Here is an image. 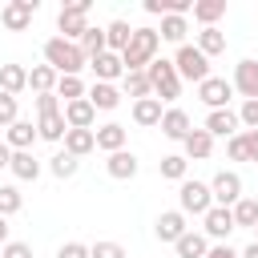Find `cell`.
<instances>
[{"instance_id": "1", "label": "cell", "mask_w": 258, "mask_h": 258, "mask_svg": "<svg viewBox=\"0 0 258 258\" xmlns=\"http://www.w3.org/2000/svg\"><path fill=\"white\" fill-rule=\"evenodd\" d=\"M44 64H48L56 77H77V73L89 64V56L81 52V44H73V40H64V36H52V40H44Z\"/></svg>"}, {"instance_id": "2", "label": "cell", "mask_w": 258, "mask_h": 258, "mask_svg": "<svg viewBox=\"0 0 258 258\" xmlns=\"http://www.w3.org/2000/svg\"><path fill=\"white\" fill-rule=\"evenodd\" d=\"M157 48H161V36H157V28H133V40H129V48L121 52V64H125V73H145V69L157 60Z\"/></svg>"}, {"instance_id": "3", "label": "cell", "mask_w": 258, "mask_h": 258, "mask_svg": "<svg viewBox=\"0 0 258 258\" xmlns=\"http://www.w3.org/2000/svg\"><path fill=\"white\" fill-rule=\"evenodd\" d=\"M145 77H149V89H153V97L165 105V101H177L181 97V77H177V69H173V60H165V56H157L149 69H145Z\"/></svg>"}, {"instance_id": "4", "label": "cell", "mask_w": 258, "mask_h": 258, "mask_svg": "<svg viewBox=\"0 0 258 258\" xmlns=\"http://www.w3.org/2000/svg\"><path fill=\"white\" fill-rule=\"evenodd\" d=\"M89 8H93V0H73V4H64V8L56 12V28H60L64 40L77 44V40L89 32Z\"/></svg>"}, {"instance_id": "5", "label": "cell", "mask_w": 258, "mask_h": 258, "mask_svg": "<svg viewBox=\"0 0 258 258\" xmlns=\"http://www.w3.org/2000/svg\"><path fill=\"white\" fill-rule=\"evenodd\" d=\"M173 69H177L181 81H194V85H202V81L210 77V60H206L194 44H181V48L173 52Z\"/></svg>"}, {"instance_id": "6", "label": "cell", "mask_w": 258, "mask_h": 258, "mask_svg": "<svg viewBox=\"0 0 258 258\" xmlns=\"http://www.w3.org/2000/svg\"><path fill=\"white\" fill-rule=\"evenodd\" d=\"M214 206V198H210V185L206 181H181V189H177V210L189 218V214H198V218H206V210Z\"/></svg>"}, {"instance_id": "7", "label": "cell", "mask_w": 258, "mask_h": 258, "mask_svg": "<svg viewBox=\"0 0 258 258\" xmlns=\"http://www.w3.org/2000/svg\"><path fill=\"white\" fill-rule=\"evenodd\" d=\"M210 198H214V206H234L238 198H242V177L234 173V169H222V173H214V181H210Z\"/></svg>"}, {"instance_id": "8", "label": "cell", "mask_w": 258, "mask_h": 258, "mask_svg": "<svg viewBox=\"0 0 258 258\" xmlns=\"http://www.w3.org/2000/svg\"><path fill=\"white\" fill-rule=\"evenodd\" d=\"M32 16H36V0H8V4L0 8V24H4L8 32H24V28L32 24Z\"/></svg>"}, {"instance_id": "9", "label": "cell", "mask_w": 258, "mask_h": 258, "mask_svg": "<svg viewBox=\"0 0 258 258\" xmlns=\"http://www.w3.org/2000/svg\"><path fill=\"white\" fill-rule=\"evenodd\" d=\"M198 97H202V105H210V113H214V109H230L234 85H230L226 77H206V81L198 85Z\"/></svg>"}, {"instance_id": "10", "label": "cell", "mask_w": 258, "mask_h": 258, "mask_svg": "<svg viewBox=\"0 0 258 258\" xmlns=\"http://www.w3.org/2000/svg\"><path fill=\"white\" fill-rule=\"evenodd\" d=\"M234 93H242V101H258V60H238L234 64Z\"/></svg>"}, {"instance_id": "11", "label": "cell", "mask_w": 258, "mask_h": 258, "mask_svg": "<svg viewBox=\"0 0 258 258\" xmlns=\"http://www.w3.org/2000/svg\"><path fill=\"white\" fill-rule=\"evenodd\" d=\"M226 153L230 161H258V129H238L226 137Z\"/></svg>"}, {"instance_id": "12", "label": "cell", "mask_w": 258, "mask_h": 258, "mask_svg": "<svg viewBox=\"0 0 258 258\" xmlns=\"http://www.w3.org/2000/svg\"><path fill=\"white\" fill-rule=\"evenodd\" d=\"M60 117H64V125H69V129H93V121H97V109L89 105V97H81V101H69V105H60Z\"/></svg>"}, {"instance_id": "13", "label": "cell", "mask_w": 258, "mask_h": 258, "mask_svg": "<svg viewBox=\"0 0 258 258\" xmlns=\"http://www.w3.org/2000/svg\"><path fill=\"white\" fill-rule=\"evenodd\" d=\"M202 226H206V238L226 242V238H230V230H234V214H230L226 206H210V210H206V218H202Z\"/></svg>"}, {"instance_id": "14", "label": "cell", "mask_w": 258, "mask_h": 258, "mask_svg": "<svg viewBox=\"0 0 258 258\" xmlns=\"http://www.w3.org/2000/svg\"><path fill=\"white\" fill-rule=\"evenodd\" d=\"M157 129H161L169 141H185V133H189L194 125H189V113L173 105V109H165V113H161V125H157Z\"/></svg>"}, {"instance_id": "15", "label": "cell", "mask_w": 258, "mask_h": 258, "mask_svg": "<svg viewBox=\"0 0 258 258\" xmlns=\"http://www.w3.org/2000/svg\"><path fill=\"white\" fill-rule=\"evenodd\" d=\"M202 129H206L210 137H234V133H238V113H234V109H214Z\"/></svg>"}, {"instance_id": "16", "label": "cell", "mask_w": 258, "mask_h": 258, "mask_svg": "<svg viewBox=\"0 0 258 258\" xmlns=\"http://www.w3.org/2000/svg\"><path fill=\"white\" fill-rule=\"evenodd\" d=\"M185 230H189V226H185V214H181V210H165V214L157 218V226H153V234H157L161 242H177Z\"/></svg>"}, {"instance_id": "17", "label": "cell", "mask_w": 258, "mask_h": 258, "mask_svg": "<svg viewBox=\"0 0 258 258\" xmlns=\"http://www.w3.org/2000/svg\"><path fill=\"white\" fill-rule=\"evenodd\" d=\"M89 69L97 73V81H105V85H113L117 77H125V64H121V56L117 52H101V56H93L89 60Z\"/></svg>"}, {"instance_id": "18", "label": "cell", "mask_w": 258, "mask_h": 258, "mask_svg": "<svg viewBox=\"0 0 258 258\" xmlns=\"http://www.w3.org/2000/svg\"><path fill=\"white\" fill-rule=\"evenodd\" d=\"M93 137H97V149H105V153H117V149H125V141H129L125 125H117V121H109V125L93 129Z\"/></svg>"}, {"instance_id": "19", "label": "cell", "mask_w": 258, "mask_h": 258, "mask_svg": "<svg viewBox=\"0 0 258 258\" xmlns=\"http://www.w3.org/2000/svg\"><path fill=\"white\" fill-rule=\"evenodd\" d=\"M181 145H185V161H206V157L214 153V137H210L206 129H189Z\"/></svg>"}, {"instance_id": "20", "label": "cell", "mask_w": 258, "mask_h": 258, "mask_svg": "<svg viewBox=\"0 0 258 258\" xmlns=\"http://www.w3.org/2000/svg\"><path fill=\"white\" fill-rule=\"evenodd\" d=\"M105 169H109V177H117V181H129V177H137V157H133L129 149H117V153H109Z\"/></svg>"}, {"instance_id": "21", "label": "cell", "mask_w": 258, "mask_h": 258, "mask_svg": "<svg viewBox=\"0 0 258 258\" xmlns=\"http://www.w3.org/2000/svg\"><path fill=\"white\" fill-rule=\"evenodd\" d=\"M173 258H206V250H210V238L206 234H194V230H185L177 242H173Z\"/></svg>"}, {"instance_id": "22", "label": "cell", "mask_w": 258, "mask_h": 258, "mask_svg": "<svg viewBox=\"0 0 258 258\" xmlns=\"http://www.w3.org/2000/svg\"><path fill=\"white\" fill-rule=\"evenodd\" d=\"M194 48H198V52L210 60V56L226 52V32H222L218 24H214V28H202V32H198V40H194Z\"/></svg>"}, {"instance_id": "23", "label": "cell", "mask_w": 258, "mask_h": 258, "mask_svg": "<svg viewBox=\"0 0 258 258\" xmlns=\"http://www.w3.org/2000/svg\"><path fill=\"white\" fill-rule=\"evenodd\" d=\"M20 89H28V69L24 64H0V93L16 97Z\"/></svg>"}, {"instance_id": "24", "label": "cell", "mask_w": 258, "mask_h": 258, "mask_svg": "<svg viewBox=\"0 0 258 258\" xmlns=\"http://www.w3.org/2000/svg\"><path fill=\"white\" fill-rule=\"evenodd\" d=\"M161 101L157 97H145V101H133V121L141 125V129H153V125H161Z\"/></svg>"}, {"instance_id": "25", "label": "cell", "mask_w": 258, "mask_h": 258, "mask_svg": "<svg viewBox=\"0 0 258 258\" xmlns=\"http://www.w3.org/2000/svg\"><path fill=\"white\" fill-rule=\"evenodd\" d=\"M32 141H36V125L16 117V121L8 125V149H12V153H20V149H32Z\"/></svg>"}, {"instance_id": "26", "label": "cell", "mask_w": 258, "mask_h": 258, "mask_svg": "<svg viewBox=\"0 0 258 258\" xmlns=\"http://www.w3.org/2000/svg\"><path fill=\"white\" fill-rule=\"evenodd\" d=\"M93 149H97L93 129H69V133H64V153H73L77 161H81L85 153H93Z\"/></svg>"}, {"instance_id": "27", "label": "cell", "mask_w": 258, "mask_h": 258, "mask_svg": "<svg viewBox=\"0 0 258 258\" xmlns=\"http://www.w3.org/2000/svg\"><path fill=\"white\" fill-rule=\"evenodd\" d=\"M8 169L16 173V181H36V177H40V161L32 157V149H20V153H12Z\"/></svg>"}, {"instance_id": "28", "label": "cell", "mask_w": 258, "mask_h": 258, "mask_svg": "<svg viewBox=\"0 0 258 258\" xmlns=\"http://www.w3.org/2000/svg\"><path fill=\"white\" fill-rule=\"evenodd\" d=\"M226 16V0H194V20L202 28H214Z\"/></svg>"}, {"instance_id": "29", "label": "cell", "mask_w": 258, "mask_h": 258, "mask_svg": "<svg viewBox=\"0 0 258 258\" xmlns=\"http://www.w3.org/2000/svg\"><path fill=\"white\" fill-rule=\"evenodd\" d=\"M129 40H133L129 20H113V24L105 28V48H109V52H117V56H121V52L129 48Z\"/></svg>"}, {"instance_id": "30", "label": "cell", "mask_w": 258, "mask_h": 258, "mask_svg": "<svg viewBox=\"0 0 258 258\" xmlns=\"http://www.w3.org/2000/svg\"><path fill=\"white\" fill-rule=\"evenodd\" d=\"M85 97H89V105H93V109H101V113H109V109H117V105H121V93H117L113 85H105V81H97Z\"/></svg>"}, {"instance_id": "31", "label": "cell", "mask_w": 258, "mask_h": 258, "mask_svg": "<svg viewBox=\"0 0 258 258\" xmlns=\"http://www.w3.org/2000/svg\"><path fill=\"white\" fill-rule=\"evenodd\" d=\"M64 133H69V125H64L60 109H56V113H40V121H36V137H44V141H64Z\"/></svg>"}, {"instance_id": "32", "label": "cell", "mask_w": 258, "mask_h": 258, "mask_svg": "<svg viewBox=\"0 0 258 258\" xmlns=\"http://www.w3.org/2000/svg\"><path fill=\"white\" fill-rule=\"evenodd\" d=\"M185 32H189V20L185 16H161V28H157V36L161 40H169V44H185Z\"/></svg>"}, {"instance_id": "33", "label": "cell", "mask_w": 258, "mask_h": 258, "mask_svg": "<svg viewBox=\"0 0 258 258\" xmlns=\"http://www.w3.org/2000/svg\"><path fill=\"white\" fill-rule=\"evenodd\" d=\"M230 214H234V230H238V226L254 230V226H258V198H238V202L230 206Z\"/></svg>"}, {"instance_id": "34", "label": "cell", "mask_w": 258, "mask_h": 258, "mask_svg": "<svg viewBox=\"0 0 258 258\" xmlns=\"http://www.w3.org/2000/svg\"><path fill=\"white\" fill-rule=\"evenodd\" d=\"M28 89H32L36 97H40V93H52V89H56V73H52L48 64H32V69H28Z\"/></svg>"}, {"instance_id": "35", "label": "cell", "mask_w": 258, "mask_h": 258, "mask_svg": "<svg viewBox=\"0 0 258 258\" xmlns=\"http://www.w3.org/2000/svg\"><path fill=\"white\" fill-rule=\"evenodd\" d=\"M77 44H81V52H85L89 60H93V56H101V52H109V48H105V28H93V24H89V32H85Z\"/></svg>"}, {"instance_id": "36", "label": "cell", "mask_w": 258, "mask_h": 258, "mask_svg": "<svg viewBox=\"0 0 258 258\" xmlns=\"http://www.w3.org/2000/svg\"><path fill=\"white\" fill-rule=\"evenodd\" d=\"M185 153H169V157H161L157 161V169H161V177H169V181H185Z\"/></svg>"}, {"instance_id": "37", "label": "cell", "mask_w": 258, "mask_h": 258, "mask_svg": "<svg viewBox=\"0 0 258 258\" xmlns=\"http://www.w3.org/2000/svg\"><path fill=\"white\" fill-rule=\"evenodd\" d=\"M121 81H125V93H129L133 101H145V97H153V89H149V77H145V73H125Z\"/></svg>"}, {"instance_id": "38", "label": "cell", "mask_w": 258, "mask_h": 258, "mask_svg": "<svg viewBox=\"0 0 258 258\" xmlns=\"http://www.w3.org/2000/svg\"><path fill=\"white\" fill-rule=\"evenodd\" d=\"M77 165H81V161H77L73 153H64V149L48 157V169H52V177H60V181H64V177H73V173H77Z\"/></svg>"}, {"instance_id": "39", "label": "cell", "mask_w": 258, "mask_h": 258, "mask_svg": "<svg viewBox=\"0 0 258 258\" xmlns=\"http://www.w3.org/2000/svg\"><path fill=\"white\" fill-rule=\"evenodd\" d=\"M52 93L64 97V105H69V101H81L85 97V85H81V77H56V89Z\"/></svg>"}, {"instance_id": "40", "label": "cell", "mask_w": 258, "mask_h": 258, "mask_svg": "<svg viewBox=\"0 0 258 258\" xmlns=\"http://www.w3.org/2000/svg\"><path fill=\"white\" fill-rule=\"evenodd\" d=\"M20 206H24V194L16 185H0V218H12Z\"/></svg>"}, {"instance_id": "41", "label": "cell", "mask_w": 258, "mask_h": 258, "mask_svg": "<svg viewBox=\"0 0 258 258\" xmlns=\"http://www.w3.org/2000/svg\"><path fill=\"white\" fill-rule=\"evenodd\" d=\"M89 258H129L121 242H93L89 246Z\"/></svg>"}, {"instance_id": "42", "label": "cell", "mask_w": 258, "mask_h": 258, "mask_svg": "<svg viewBox=\"0 0 258 258\" xmlns=\"http://www.w3.org/2000/svg\"><path fill=\"white\" fill-rule=\"evenodd\" d=\"M238 125L258 129V101H242V109H238Z\"/></svg>"}, {"instance_id": "43", "label": "cell", "mask_w": 258, "mask_h": 258, "mask_svg": "<svg viewBox=\"0 0 258 258\" xmlns=\"http://www.w3.org/2000/svg\"><path fill=\"white\" fill-rule=\"evenodd\" d=\"M16 121V97H8V93H0V125L8 129Z\"/></svg>"}, {"instance_id": "44", "label": "cell", "mask_w": 258, "mask_h": 258, "mask_svg": "<svg viewBox=\"0 0 258 258\" xmlns=\"http://www.w3.org/2000/svg\"><path fill=\"white\" fill-rule=\"evenodd\" d=\"M0 258H32V246L28 242H4Z\"/></svg>"}, {"instance_id": "45", "label": "cell", "mask_w": 258, "mask_h": 258, "mask_svg": "<svg viewBox=\"0 0 258 258\" xmlns=\"http://www.w3.org/2000/svg\"><path fill=\"white\" fill-rule=\"evenodd\" d=\"M56 109H60V97L56 93H40L36 97V113H56Z\"/></svg>"}, {"instance_id": "46", "label": "cell", "mask_w": 258, "mask_h": 258, "mask_svg": "<svg viewBox=\"0 0 258 258\" xmlns=\"http://www.w3.org/2000/svg\"><path fill=\"white\" fill-rule=\"evenodd\" d=\"M56 258H89V246H81V242H64V246L56 250Z\"/></svg>"}, {"instance_id": "47", "label": "cell", "mask_w": 258, "mask_h": 258, "mask_svg": "<svg viewBox=\"0 0 258 258\" xmlns=\"http://www.w3.org/2000/svg\"><path fill=\"white\" fill-rule=\"evenodd\" d=\"M206 258H238V250H230L226 242H218V246H210V250H206Z\"/></svg>"}, {"instance_id": "48", "label": "cell", "mask_w": 258, "mask_h": 258, "mask_svg": "<svg viewBox=\"0 0 258 258\" xmlns=\"http://www.w3.org/2000/svg\"><path fill=\"white\" fill-rule=\"evenodd\" d=\"M8 161H12V149H8V141H0V169H8Z\"/></svg>"}, {"instance_id": "49", "label": "cell", "mask_w": 258, "mask_h": 258, "mask_svg": "<svg viewBox=\"0 0 258 258\" xmlns=\"http://www.w3.org/2000/svg\"><path fill=\"white\" fill-rule=\"evenodd\" d=\"M238 258H258V242H250V246H246V250H242Z\"/></svg>"}, {"instance_id": "50", "label": "cell", "mask_w": 258, "mask_h": 258, "mask_svg": "<svg viewBox=\"0 0 258 258\" xmlns=\"http://www.w3.org/2000/svg\"><path fill=\"white\" fill-rule=\"evenodd\" d=\"M4 242H12V238H8V218H0V246H4Z\"/></svg>"}, {"instance_id": "51", "label": "cell", "mask_w": 258, "mask_h": 258, "mask_svg": "<svg viewBox=\"0 0 258 258\" xmlns=\"http://www.w3.org/2000/svg\"><path fill=\"white\" fill-rule=\"evenodd\" d=\"M254 234H258V226H254ZM254 242H258V238H254Z\"/></svg>"}, {"instance_id": "52", "label": "cell", "mask_w": 258, "mask_h": 258, "mask_svg": "<svg viewBox=\"0 0 258 258\" xmlns=\"http://www.w3.org/2000/svg\"><path fill=\"white\" fill-rule=\"evenodd\" d=\"M0 250H4V246H0Z\"/></svg>"}]
</instances>
